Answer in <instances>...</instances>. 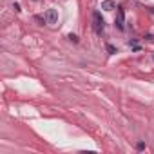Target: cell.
<instances>
[{"instance_id": "obj_3", "label": "cell", "mask_w": 154, "mask_h": 154, "mask_svg": "<svg viewBox=\"0 0 154 154\" xmlns=\"http://www.w3.org/2000/svg\"><path fill=\"white\" fill-rule=\"evenodd\" d=\"M46 20H47V24H56L58 22V11L56 9H47Z\"/></svg>"}, {"instance_id": "obj_7", "label": "cell", "mask_w": 154, "mask_h": 154, "mask_svg": "<svg viewBox=\"0 0 154 154\" xmlns=\"http://www.w3.org/2000/svg\"><path fill=\"white\" fill-rule=\"evenodd\" d=\"M136 147H138V151H143V149H145V143H143V141H140Z\"/></svg>"}, {"instance_id": "obj_4", "label": "cell", "mask_w": 154, "mask_h": 154, "mask_svg": "<svg viewBox=\"0 0 154 154\" xmlns=\"http://www.w3.org/2000/svg\"><path fill=\"white\" fill-rule=\"evenodd\" d=\"M100 7L103 9V11H112V9H116V4H114L112 0H102Z\"/></svg>"}, {"instance_id": "obj_1", "label": "cell", "mask_w": 154, "mask_h": 154, "mask_svg": "<svg viewBox=\"0 0 154 154\" xmlns=\"http://www.w3.org/2000/svg\"><path fill=\"white\" fill-rule=\"evenodd\" d=\"M103 18H102V15L100 13H93V27H94V31H96L98 34H102L103 33Z\"/></svg>"}, {"instance_id": "obj_5", "label": "cell", "mask_w": 154, "mask_h": 154, "mask_svg": "<svg viewBox=\"0 0 154 154\" xmlns=\"http://www.w3.org/2000/svg\"><path fill=\"white\" fill-rule=\"evenodd\" d=\"M69 40H71V42H74V44H76V42H78V36H76V34H69Z\"/></svg>"}, {"instance_id": "obj_6", "label": "cell", "mask_w": 154, "mask_h": 154, "mask_svg": "<svg viewBox=\"0 0 154 154\" xmlns=\"http://www.w3.org/2000/svg\"><path fill=\"white\" fill-rule=\"evenodd\" d=\"M107 51L111 53V54H114V53H116V47H112V46H107Z\"/></svg>"}, {"instance_id": "obj_8", "label": "cell", "mask_w": 154, "mask_h": 154, "mask_svg": "<svg viewBox=\"0 0 154 154\" xmlns=\"http://www.w3.org/2000/svg\"><path fill=\"white\" fill-rule=\"evenodd\" d=\"M13 9L15 11H20V4H13Z\"/></svg>"}, {"instance_id": "obj_2", "label": "cell", "mask_w": 154, "mask_h": 154, "mask_svg": "<svg viewBox=\"0 0 154 154\" xmlns=\"http://www.w3.org/2000/svg\"><path fill=\"white\" fill-rule=\"evenodd\" d=\"M114 24H116L118 29L125 27V13H123L122 7H116V18H114Z\"/></svg>"}]
</instances>
